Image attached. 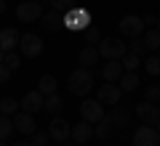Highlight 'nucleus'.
Listing matches in <instances>:
<instances>
[{"instance_id":"20","label":"nucleus","mask_w":160,"mask_h":146,"mask_svg":"<svg viewBox=\"0 0 160 146\" xmlns=\"http://www.w3.org/2000/svg\"><path fill=\"white\" fill-rule=\"evenodd\" d=\"M136 88H139V74L136 72L120 74V90H123V93H133Z\"/></svg>"},{"instance_id":"29","label":"nucleus","mask_w":160,"mask_h":146,"mask_svg":"<svg viewBox=\"0 0 160 146\" xmlns=\"http://www.w3.org/2000/svg\"><path fill=\"white\" fill-rule=\"evenodd\" d=\"M3 64H6V67L13 72V69H19V64H22V56H19L16 51H8V53H6V61H3Z\"/></svg>"},{"instance_id":"14","label":"nucleus","mask_w":160,"mask_h":146,"mask_svg":"<svg viewBox=\"0 0 160 146\" xmlns=\"http://www.w3.org/2000/svg\"><path fill=\"white\" fill-rule=\"evenodd\" d=\"M131 117H133V109L131 106H118V104H115L112 112H109V120H112L115 128H126V125L131 122Z\"/></svg>"},{"instance_id":"30","label":"nucleus","mask_w":160,"mask_h":146,"mask_svg":"<svg viewBox=\"0 0 160 146\" xmlns=\"http://www.w3.org/2000/svg\"><path fill=\"white\" fill-rule=\"evenodd\" d=\"M144 101H152V104H160V85H149L144 90Z\"/></svg>"},{"instance_id":"24","label":"nucleus","mask_w":160,"mask_h":146,"mask_svg":"<svg viewBox=\"0 0 160 146\" xmlns=\"http://www.w3.org/2000/svg\"><path fill=\"white\" fill-rule=\"evenodd\" d=\"M120 64H123L126 72H136V67L142 64V56H136V53H126V56L120 59Z\"/></svg>"},{"instance_id":"19","label":"nucleus","mask_w":160,"mask_h":146,"mask_svg":"<svg viewBox=\"0 0 160 146\" xmlns=\"http://www.w3.org/2000/svg\"><path fill=\"white\" fill-rule=\"evenodd\" d=\"M112 128H115V125H112V120H109V114H104V117L93 125V135L104 141V138H109V135H112Z\"/></svg>"},{"instance_id":"37","label":"nucleus","mask_w":160,"mask_h":146,"mask_svg":"<svg viewBox=\"0 0 160 146\" xmlns=\"http://www.w3.org/2000/svg\"><path fill=\"white\" fill-rule=\"evenodd\" d=\"M6 61V51H3V48H0V64Z\"/></svg>"},{"instance_id":"28","label":"nucleus","mask_w":160,"mask_h":146,"mask_svg":"<svg viewBox=\"0 0 160 146\" xmlns=\"http://www.w3.org/2000/svg\"><path fill=\"white\" fill-rule=\"evenodd\" d=\"M144 69H147L149 74H155V77H160V56H149V59H144Z\"/></svg>"},{"instance_id":"16","label":"nucleus","mask_w":160,"mask_h":146,"mask_svg":"<svg viewBox=\"0 0 160 146\" xmlns=\"http://www.w3.org/2000/svg\"><path fill=\"white\" fill-rule=\"evenodd\" d=\"M40 24H43V29H48V32H59V29L64 27V13L59 11H48L40 16Z\"/></svg>"},{"instance_id":"4","label":"nucleus","mask_w":160,"mask_h":146,"mask_svg":"<svg viewBox=\"0 0 160 146\" xmlns=\"http://www.w3.org/2000/svg\"><path fill=\"white\" fill-rule=\"evenodd\" d=\"M19 51H22V56H27V59H38L40 53H43V40H40L35 32H24L22 40H19Z\"/></svg>"},{"instance_id":"22","label":"nucleus","mask_w":160,"mask_h":146,"mask_svg":"<svg viewBox=\"0 0 160 146\" xmlns=\"http://www.w3.org/2000/svg\"><path fill=\"white\" fill-rule=\"evenodd\" d=\"M56 77H51V74H43V77L38 80V90L43 96H51V93H56Z\"/></svg>"},{"instance_id":"27","label":"nucleus","mask_w":160,"mask_h":146,"mask_svg":"<svg viewBox=\"0 0 160 146\" xmlns=\"http://www.w3.org/2000/svg\"><path fill=\"white\" fill-rule=\"evenodd\" d=\"M16 109H19L16 98H3V101H0V114H6V117L16 114Z\"/></svg>"},{"instance_id":"5","label":"nucleus","mask_w":160,"mask_h":146,"mask_svg":"<svg viewBox=\"0 0 160 146\" xmlns=\"http://www.w3.org/2000/svg\"><path fill=\"white\" fill-rule=\"evenodd\" d=\"M16 16H19V21L35 24V21H40V16H43V6L35 3V0H24V3L16 6Z\"/></svg>"},{"instance_id":"26","label":"nucleus","mask_w":160,"mask_h":146,"mask_svg":"<svg viewBox=\"0 0 160 146\" xmlns=\"http://www.w3.org/2000/svg\"><path fill=\"white\" fill-rule=\"evenodd\" d=\"M11 133H13V120L6 117V114H0V141H6Z\"/></svg>"},{"instance_id":"33","label":"nucleus","mask_w":160,"mask_h":146,"mask_svg":"<svg viewBox=\"0 0 160 146\" xmlns=\"http://www.w3.org/2000/svg\"><path fill=\"white\" fill-rule=\"evenodd\" d=\"M86 40H88V43H99V29L96 27H88L86 29Z\"/></svg>"},{"instance_id":"18","label":"nucleus","mask_w":160,"mask_h":146,"mask_svg":"<svg viewBox=\"0 0 160 146\" xmlns=\"http://www.w3.org/2000/svg\"><path fill=\"white\" fill-rule=\"evenodd\" d=\"M78 61H80V67L91 69L93 64L99 61V51H96V45H86V48H83V51L78 53Z\"/></svg>"},{"instance_id":"8","label":"nucleus","mask_w":160,"mask_h":146,"mask_svg":"<svg viewBox=\"0 0 160 146\" xmlns=\"http://www.w3.org/2000/svg\"><path fill=\"white\" fill-rule=\"evenodd\" d=\"M96 98L104 104V106H115V104H120V98H123V90H120V85H115V82H104V85H99Z\"/></svg>"},{"instance_id":"34","label":"nucleus","mask_w":160,"mask_h":146,"mask_svg":"<svg viewBox=\"0 0 160 146\" xmlns=\"http://www.w3.org/2000/svg\"><path fill=\"white\" fill-rule=\"evenodd\" d=\"M8 80H11V69H8L6 64H0V85H6Z\"/></svg>"},{"instance_id":"43","label":"nucleus","mask_w":160,"mask_h":146,"mask_svg":"<svg viewBox=\"0 0 160 146\" xmlns=\"http://www.w3.org/2000/svg\"><path fill=\"white\" fill-rule=\"evenodd\" d=\"M35 3H43V0H35Z\"/></svg>"},{"instance_id":"36","label":"nucleus","mask_w":160,"mask_h":146,"mask_svg":"<svg viewBox=\"0 0 160 146\" xmlns=\"http://www.w3.org/2000/svg\"><path fill=\"white\" fill-rule=\"evenodd\" d=\"M62 146H78V144H75V141H72V138H69V141H64V144H62Z\"/></svg>"},{"instance_id":"32","label":"nucleus","mask_w":160,"mask_h":146,"mask_svg":"<svg viewBox=\"0 0 160 146\" xmlns=\"http://www.w3.org/2000/svg\"><path fill=\"white\" fill-rule=\"evenodd\" d=\"M48 138H51L48 133H43V130H35V133H32V146H46Z\"/></svg>"},{"instance_id":"25","label":"nucleus","mask_w":160,"mask_h":146,"mask_svg":"<svg viewBox=\"0 0 160 146\" xmlns=\"http://www.w3.org/2000/svg\"><path fill=\"white\" fill-rule=\"evenodd\" d=\"M51 3V11H59V13H67L78 6V0H48Z\"/></svg>"},{"instance_id":"40","label":"nucleus","mask_w":160,"mask_h":146,"mask_svg":"<svg viewBox=\"0 0 160 146\" xmlns=\"http://www.w3.org/2000/svg\"><path fill=\"white\" fill-rule=\"evenodd\" d=\"M155 130H158V133H160V120H158V122H155Z\"/></svg>"},{"instance_id":"11","label":"nucleus","mask_w":160,"mask_h":146,"mask_svg":"<svg viewBox=\"0 0 160 146\" xmlns=\"http://www.w3.org/2000/svg\"><path fill=\"white\" fill-rule=\"evenodd\" d=\"M43 104H46V96L40 93V90H29V93H24V98L19 101V106H22L24 112L35 114V112H40V109H43Z\"/></svg>"},{"instance_id":"10","label":"nucleus","mask_w":160,"mask_h":146,"mask_svg":"<svg viewBox=\"0 0 160 146\" xmlns=\"http://www.w3.org/2000/svg\"><path fill=\"white\" fill-rule=\"evenodd\" d=\"M69 133H72V125H69L67 120H62V117H53L51 120V125H48V135H51L56 144L69 141Z\"/></svg>"},{"instance_id":"35","label":"nucleus","mask_w":160,"mask_h":146,"mask_svg":"<svg viewBox=\"0 0 160 146\" xmlns=\"http://www.w3.org/2000/svg\"><path fill=\"white\" fill-rule=\"evenodd\" d=\"M147 24H158V16H155V13H144V27H147Z\"/></svg>"},{"instance_id":"3","label":"nucleus","mask_w":160,"mask_h":146,"mask_svg":"<svg viewBox=\"0 0 160 146\" xmlns=\"http://www.w3.org/2000/svg\"><path fill=\"white\" fill-rule=\"evenodd\" d=\"M102 117H104V104L99 98H83V104H80V120L96 125Z\"/></svg>"},{"instance_id":"31","label":"nucleus","mask_w":160,"mask_h":146,"mask_svg":"<svg viewBox=\"0 0 160 146\" xmlns=\"http://www.w3.org/2000/svg\"><path fill=\"white\" fill-rule=\"evenodd\" d=\"M147 51V48H144V43L139 37H131V43H128V53H136V56H142V53Z\"/></svg>"},{"instance_id":"12","label":"nucleus","mask_w":160,"mask_h":146,"mask_svg":"<svg viewBox=\"0 0 160 146\" xmlns=\"http://www.w3.org/2000/svg\"><path fill=\"white\" fill-rule=\"evenodd\" d=\"M69 138L75 141V144H88V141L93 138V125L86 122V120H80L78 125H72V133H69Z\"/></svg>"},{"instance_id":"1","label":"nucleus","mask_w":160,"mask_h":146,"mask_svg":"<svg viewBox=\"0 0 160 146\" xmlns=\"http://www.w3.org/2000/svg\"><path fill=\"white\" fill-rule=\"evenodd\" d=\"M67 85H69V93H72V96H78V98H86V96L91 93V88H93V74H91V69L78 67L75 72H69Z\"/></svg>"},{"instance_id":"6","label":"nucleus","mask_w":160,"mask_h":146,"mask_svg":"<svg viewBox=\"0 0 160 146\" xmlns=\"http://www.w3.org/2000/svg\"><path fill=\"white\" fill-rule=\"evenodd\" d=\"M133 114L142 120V125H155L160 120V104H152V101H142L133 106Z\"/></svg>"},{"instance_id":"21","label":"nucleus","mask_w":160,"mask_h":146,"mask_svg":"<svg viewBox=\"0 0 160 146\" xmlns=\"http://www.w3.org/2000/svg\"><path fill=\"white\" fill-rule=\"evenodd\" d=\"M62 106H64V101H62V96H59V93L46 96V104H43V109H46L48 114H53V117H56V114L62 112Z\"/></svg>"},{"instance_id":"17","label":"nucleus","mask_w":160,"mask_h":146,"mask_svg":"<svg viewBox=\"0 0 160 146\" xmlns=\"http://www.w3.org/2000/svg\"><path fill=\"white\" fill-rule=\"evenodd\" d=\"M120 74H123V64H120L118 59H109V61L102 67V77H104V82H118Z\"/></svg>"},{"instance_id":"23","label":"nucleus","mask_w":160,"mask_h":146,"mask_svg":"<svg viewBox=\"0 0 160 146\" xmlns=\"http://www.w3.org/2000/svg\"><path fill=\"white\" fill-rule=\"evenodd\" d=\"M142 43H144V48H147V51H158V48H160V32H158V27L149 29V32L144 35Z\"/></svg>"},{"instance_id":"38","label":"nucleus","mask_w":160,"mask_h":146,"mask_svg":"<svg viewBox=\"0 0 160 146\" xmlns=\"http://www.w3.org/2000/svg\"><path fill=\"white\" fill-rule=\"evenodd\" d=\"M16 146H32V144H29V141H19Z\"/></svg>"},{"instance_id":"15","label":"nucleus","mask_w":160,"mask_h":146,"mask_svg":"<svg viewBox=\"0 0 160 146\" xmlns=\"http://www.w3.org/2000/svg\"><path fill=\"white\" fill-rule=\"evenodd\" d=\"M19 40H22V35H19L13 27H6V29H0V48H3L6 53H8V51H16Z\"/></svg>"},{"instance_id":"7","label":"nucleus","mask_w":160,"mask_h":146,"mask_svg":"<svg viewBox=\"0 0 160 146\" xmlns=\"http://www.w3.org/2000/svg\"><path fill=\"white\" fill-rule=\"evenodd\" d=\"M133 146H160V133L155 125H142L133 133Z\"/></svg>"},{"instance_id":"44","label":"nucleus","mask_w":160,"mask_h":146,"mask_svg":"<svg viewBox=\"0 0 160 146\" xmlns=\"http://www.w3.org/2000/svg\"><path fill=\"white\" fill-rule=\"evenodd\" d=\"M46 146H48V144H46Z\"/></svg>"},{"instance_id":"42","label":"nucleus","mask_w":160,"mask_h":146,"mask_svg":"<svg viewBox=\"0 0 160 146\" xmlns=\"http://www.w3.org/2000/svg\"><path fill=\"white\" fill-rule=\"evenodd\" d=\"M0 146H8V144H6V141H0Z\"/></svg>"},{"instance_id":"2","label":"nucleus","mask_w":160,"mask_h":146,"mask_svg":"<svg viewBox=\"0 0 160 146\" xmlns=\"http://www.w3.org/2000/svg\"><path fill=\"white\" fill-rule=\"evenodd\" d=\"M96 51H99V56L107 59V61H109V59H118V61H120V59L128 53V43H123L120 37H104L102 43L96 45Z\"/></svg>"},{"instance_id":"9","label":"nucleus","mask_w":160,"mask_h":146,"mask_svg":"<svg viewBox=\"0 0 160 146\" xmlns=\"http://www.w3.org/2000/svg\"><path fill=\"white\" fill-rule=\"evenodd\" d=\"M120 32H123V37H139V35L144 32V19L142 16H133V13H128V16L120 19Z\"/></svg>"},{"instance_id":"41","label":"nucleus","mask_w":160,"mask_h":146,"mask_svg":"<svg viewBox=\"0 0 160 146\" xmlns=\"http://www.w3.org/2000/svg\"><path fill=\"white\" fill-rule=\"evenodd\" d=\"M158 32H160V16H158Z\"/></svg>"},{"instance_id":"13","label":"nucleus","mask_w":160,"mask_h":146,"mask_svg":"<svg viewBox=\"0 0 160 146\" xmlns=\"http://www.w3.org/2000/svg\"><path fill=\"white\" fill-rule=\"evenodd\" d=\"M13 128H16L19 133H24V135H32L35 130H38V125H35V120H32L29 112H16L13 114Z\"/></svg>"},{"instance_id":"39","label":"nucleus","mask_w":160,"mask_h":146,"mask_svg":"<svg viewBox=\"0 0 160 146\" xmlns=\"http://www.w3.org/2000/svg\"><path fill=\"white\" fill-rule=\"evenodd\" d=\"M6 11V0H0V13Z\"/></svg>"}]
</instances>
